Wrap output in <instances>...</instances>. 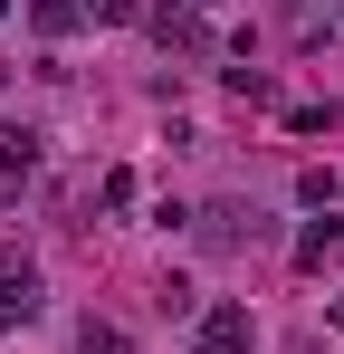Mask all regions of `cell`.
I'll list each match as a JSON object with an SVG mask.
<instances>
[{
    "instance_id": "obj_1",
    "label": "cell",
    "mask_w": 344,
    "mask_h": 354,
    "mask_svg": "<svg viewBox=\"0 0 344 354\" xmlns=\"http://www.w3.org/2000/svg\"><path fill=\"white\" fill-rule=\"evenodd\" d=\"M191 354H258V326H249V306H239V297L201 306V335H191Z\"/></svg>"
},
{
    "instance_id": "obj_4",
    "label": "cell",
    "mask_w": 344,
    "mask_h": 354,
    "mask_svg": "<svg viewBox=\"0 0 344 354\" xmlns=\"http://www.w3.org/2000/svg\"><path fill=\"white\" fill-rule=\"evenodd\" d=\"M39 182V124H0V201H19Z\"/></svg>"
},
{
    "instance_id": "obj_8",
    "label": "cell",
    "mask_w": 344,
    "mask_h": 354,
    "mask_svg": "<svg viewBox=\"0 0 344 354\" xmlns=\"http://www.w3.org/2000/svg\"><path fill=\"white\" fill-rule=\"evenodd\" d=\"M211 239H220V249H239V239H258V211H239V201H220V211H211Z\"/></svg>"
},
{
    "instance_id": "obj_7",
    "label": "cell",
    "mask_w": 344,
    "mask_h": 354,
    "mask_svg": "<svg viewBox=\"0 0 344 354\" xmlns=\"http://www.w3.org/2000/svg\"><path fill=\"white\" fill-rule=\"evenodd\" d=\"M77 354H134V335L106 326V316H86V326H77Z\"/></svg>"
},
{
    "instance_id": "obj_12",
    "label": "cell",
    "mask_w": 344,
    "mask_h": 354,
    "mask_svg": "<svg viewBox=\"0 0 344 354\" xmlns=\"http://www.w3.org/2000/svg\"><path fill=\"white\" fill-rule=\"evenodd\" d=\"M0 10H19V0H0Z\"/></svg>"
},
{
    "instance_id": "obj_2",
    "label": "cell",
    "mask_w": 344,
    "mask_h": 354,
    "mask_svg": "<svg viewBox=\"0 0 344 354\" xmlns=\"http://www.w3.org/2000/svg\"><path fill=\"white\" fill-rule=\"evenodd\" d=\"M29 316H39V259L0 249V326H29Z\"/></svg>"
},
{
    "instance_id": "obj_6",
    "label": "cell",
    "mask_w": 344,
    "mask_h": 354,
    "mask_svg": "<svg viewBox=\"0 0 344 354\" xmlns=\"http://www.w3.org/2000/svg\"><path fill=\"white\" fill-rule=\"evenodd\" d=\"M335 249H344V221H306L296 230V268H325Z\"/></svg>"
},
{
    "instance_id": "obj_11",
    "label": "cell",
    "mask_w": 344,
    "mask_h": 354,
    "mask_svg": "<svg viewBox=\"0 0 344 354\" xmlns=\"http://www.w3.org/2000/svg\"><path fill=\"white\" fill-rule=\"evenodd\" d=\"M335 335H344V297H335Z\"/></svg>"
},
{
    "instance_id": "obj_14",
    "label": "cell",
    "mask_w": 344,
    "mask_h": 354,
    "mask_svg": "<svg viewBox=\"0 0 344 354\" xmlns=\"http://www.w3.org/2000/svg\"><path fill=\"white\" fill-rule=\"evenodd\" d=\"M296 354H316V345H296Z\"/></svg>"
},
{
    "instance_id": "obj_15",
    "label": "cell",
    "mask_w": 344,
    "mask_h": 354,
    "mask_svg": "<svg viewBox=\"0 0 344 354\" xmlns=\"http://www.w3.org/2000/svg\"><path fill=\"white\" fill-rule=\"evenodd\" d=\"M335 259H344V249H335Z\"/></svg>"
},
{
    "instance_id": "obj_9",
    "label": "cell",
    "mask_w": 344,
    "mask_h": 354,
    "mask_svg": "<svg viewBox=\"0 0 344 354\" xmlns=\"http://www.w3.org/2000/svg\"><path fill=\"white\" fill-rule=\"evenodd\" d=\"M229 77V96H239V106H278V86H268V67H220Z\"/></svg>"
},
{
    "instance_id": "obj_3",
    "label": "cell",
    "mask_w": 344,
    "mask_h": 354,
    "mask_svg": "<svg viewBox=\"0 0 344 354\" xmlns=\"http://www.w3.org/2000/svg\"><path fill=\"white\" fill-rule=\"evenodd\" d=\"M144 19H153V39H163L172 58H211V29H201V10H191V0H153Z\"/></svg>"
},
{
    "instance_id": "obj_13",
    "label": "cell",
    "mask_w": 344,
    "mask_h": 354,
    "mask_svg": "<svg viewBox=\"0 0 344 354\" xmlns=\"http://www.w3.org/2000/svg\"><path fill=\"white\" fill-rule=\"evenodd\" d=\"M191 10H211V0H191Z\"/></svg>"
},
{
    "instance_id": "obj_5",
    "label": "cell",
    "mask_w": 344,
    "mask_h": 354,
    "mask_svg": "<svg viewBox=\"0 0 344 354\" xmlns=\"http://www.w3.org/2000/svg\"><path fill=\"white\" fill-rule=\"evenodd\" d=\"M96 10H106V0H29V29H39V39H67V29H86Z\"/></svg>"
},
{
    "instance_id": "obj_10",
    "label": "cell",
    "mask_w": 344,
    "mask_h": 354,
    "mask_svg": "<svg viewBox=\"0 0 344 354\" xmlns=\"http://www.w3.org/2000/svg\"><path fill=\"white\" fill-rule=\"evenodd\" d=\"M296 201H306V211H335V173L306 163V173H296Z\"/></svg>"
}]
</instances>
